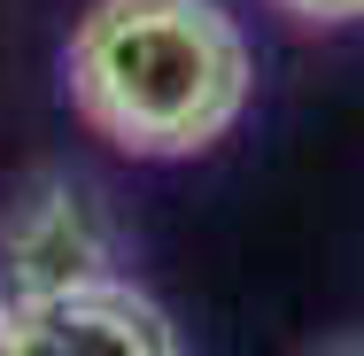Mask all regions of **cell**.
Listing matches in <instances>:
<instances>
[{
    "mask_svg": "<svg viewBox=\"0 0 364 356\" xmlns=\"http://www.w3.org/2000/svg\"><path fill=\"white\" fill-rule=\"evenodd\" d=\"M0 256L23 294L109 271V217L77 178H31L8 210H0Z\"/></svg>",
    "mask_w": 364,
    "mask_h": 356,
    "instance_id": "cell-3",
    "label": "cell"
},
{
    "mask_svg": "<svg viewBox=\"0 0 364 356\" xmlns=\"http://www.w3.org/2000/svg\"><path fill=\"white\" fill-rule=\"evenodd\" d=\"M8 349L16 356H171L178 333L147 294L101 271V279L23 294V310H8Z\"/></svg>",
    "mask_w": 364,
    "mask_h": 356,
    "instance_id": "cell-2",
    "label": "cell"
},
{
    "mask_svg": "<svg viewBox=\"0 0 364 356\" xmlns=\"http://www.w3.org/2000/svg\"><path fill=\"white\" fill-rule=\"evenodd\" d=\"M70 93L101 140L194 155L248 101V47L218 0H93L70 39Z\"/></svg>",
    "mask_w": 364,
    "mask_h": 356,
    "instance_id": "cell-1",
    "label": "cell"
},
{
    "mask_svg": "<svg viewBox=\"0 0 364 356\" xmlns=\"http://www.w3.org/2000/svg\"><path fill=\"white\" fill-rule=\"evenodd\" d=\"M0 349H8V302H0Z\"/></svg>",
    "mask_w": 364,
    "mask_h": 356,
    "instance_id": "cell-5",
    "label": "cell"
},
{
    "mask_svg": "<svg viewBox=\"0 0 364 356\" xmlns=\"http://www.w3.org/2000/svg\"><path fill=\"white\" fill-rule=\"evenodd\" d=\"M294 16H310V23H349V16H364V0H287Z\"/></svg>",
    "mask_w": 364,
    "mask_h": 356,
    "instance_id": "cell-4",
    "label": "cell"
}]
</instances>
